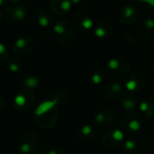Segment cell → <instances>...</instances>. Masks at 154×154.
<instances>
[{"mask_svg":"<svg viewBox=\"0 0 154 154\" xmlns=\"http://www.w3.org/2000/svg\"><path fill=\"white\" fill-rule=\"evenodd\" d=\"M60 103L55 100L45 99L37 104L35 110V122L42 128H53L58 120L60 113Z\"/></svg>","mask_w":154,"mask_h":154,"instance_id":"cell-1","label":"cell"},{"mask_svg":"<svg viewBox=\"0 0 154 154\" xmlns=\"http://www.w3.org/2000/svg\"><path fill=\"white\" fill-rule=\"evenodd\" d=\"M54 39L63 46H71L76 39L75 29L73 25L65 19L60 20L53 28L52 32Z\"/></svg>","mask_w":154,"mask_h":154,"instance_id":"cell-2","label":"cell"},{"mask_svg":"<svg viewBox=\"0 0 154 154\" xmlns=\"http://www.w3.org/2000/svg\"><path fill=\"white\" fill-rule=\"evenodd\" d=\"M36 96L33 91L22 90L14 98L13 104L15 109L20 112H26L31 111L35 105Z\"/></svg>","mask_w":154,"mask_h":154,"instance_id":"cell-3","label":"cell"},{"mask_svg":"<svg viewBox=\"0 0 154 154\" xmlns=\"http://www.w3.org/2000/svg\"><path fill=\"white\" fill-rule=\"evenodd\" d=\"M39 144V135L35 131H26L18 139L17 149L22 154H32L37 149Z\"/></svg>","mask_w":154,"mask_h":154,"instance_id":"cell-4","label":"cell"},{"mask_svg":"<svg viewBox=\"0 0 154 154\" xmlns=\"http://www.w3.org/2000/svg\"><path fill=\"white\" fill-rule=\"evenodd\" d=\"M26 15L27 9L26 6L20 4H10L6 7L3 17L8 22L14 24L24 21Z\"/></svg>","mask_w":154,"mask_h":154,"instance_id":"cell-5","label":"cell"},{"mask_svg":"<svg viewBox=\"0 0 154 154\" xmlns=\"http://www.w3.org/2000/svg\"><path fill=\"white\" fill-rule=\"evenodd\" d=\"M72 22L73 27L84 34L89 32L94 26V22L91 15L87 11L83 9L76 11L73 14Z\"/></svg>","mask_w":154,"mask_h":154,"instance_id":"cell-6","label":"cell"},{"mask_svg":"<svg viewBox=\"0 0 154 154\" xmlns=\"http://www.w3.org/2000/svg\"><path fill=\"white\" fill-rule=\"evenodd\" d=\"M35 45L33 39L28 37H20L11 45V50L18 57H26L31 54L35 50Z\"/></svg>","mask_w":154,"mask_h":154,"instance_id":"cell-7","label":"cell"},{"mask_svg":"<svg viewBox=\"0 0 154 154\" xmlns=\"http://www.w3.org/2000/svg\"><path fill=\"white\" fill-rule=\"evenodd\" d=\"M139 17L138 8L133 4L123 6L119 12V21L123 26H131Z\"/></svg>","mask_w":154,"mask_h":154,"instance_id":"cell-8","label":"cell"},{"mask_svg":"<svg viewBox=\"0 0 154 154\" xmlns=\"http://www.w3.org/2000/svg\"><path fill=\"white\" fill-rule=\"evenodd\" d=\"M116 117V112L112 108H103L94 117L95 125L103 127L112 123Z\"/></svg>","mask_w":154,"mask_h":154,"instance_id":"cell-9","label":"cell"},{"mask_svg":"<svg viewBox=\"0 0 154 154\" xmlns=\"http://www.w3.org/2000/svg\"><path fill=\"white\" fill-rule=\"evenodd\" d=\"M139 35L143 40H148L154 35V19L146 17L139 23Z\"/></svg>","mask_w":154,"mask_h":154,"instance_id":"cell-10","label":"cell"},{"mask_svg":"<svg viewBox=\"0 0 154 154\" xmlns=\"http://www.w3.org/2000/svg\"><path fill=\"white\" fill-rule=\"evenodd\" d=\"M71 0H50L49 10L52 14L64 16L71 10Z\"/></svg>","mask_w":154,"mask_h":154,"instance_id":"cell-11","label":"cell"},{"mask_svg":"<svg viewBox=\"0 0 154 154\" xmlns=\"http://www.w3.org/2000/svg\"><path fill=\"white\" fill-rule=\"evenodd\" d=\"M45 94L47 99H52V100H55L56 102H58L60 103V105L65 103L68 100V93L66 90L63 89V88H47L45 91Z\"/></svg>","mask_w":154,"mask_h":154,"instance_id":"cell-12","label":"cell"},{"mask_svg":"<svg viewBox=\"0 0 154 154\" xmlns=\"http://www.w3.org/2000/svg\"><path fill=\"white\" fill-rule=\"evenodd\" d=\"M35 19L38 25L42 27H49L52 26L54 17L52 12L47 8H39L35 12Z\"/></svg>","mask_w":154,"mask_h":154,"instance_id":"cell-13","label":"cell"},{"mask_svg":"<svg viewBox=\"0 0 154 154\" xmlns=\"http://www.w3.org/2000/svg\"><path fill=\"white\" fill-rule=\"evenodd\" d=\"M122 134L120 131H107L102 136L103 143L108 147H114L122 140Z\"/></svg>","mask_w":154,"mask_h":154,"instance_id":"cell-14","label":"cell"},{"mask_svg":"<svg viewBox=\"0 0 154 154\" xmlns=\"http://www.w3.org/2000/svg\"><path fill=\"white\" fill-rule=\"evenodd\" d=\"M113 26L112 24L110 21L103 20L99 22L94 28V34L95 36L99 38H103L107 35H109L112 32Z\"/></svg>","mask_w":154,"mask_h":154,"instance_id":"cell-15","label":"cell"},{"mask_svg":"<svg viewBox=\"0 0 154 154\" xmlns=\"http://www.w3.org/2000/svg\"><path fill=\"white\" fill-rule=\"evenodd\" d=\"M95 133V129L92 124H84L76 131V137L79 140L85 142L90 140Z\"/></svg>","mask_w":154,"mask_h":154,"instance_id":"cell-16","label":"cell"},{"mask_svg":"<svg viewBox=\"0 0 154 154\" xmlns=\"http://www.w3.org/2000/svg\"><path fill=\"white\" fill-rule=\"evenodd\" d=\"M105 77V72L102 67H95L92 69L87 75L88 82L93 85H98L103 82Z\"/></svg>","mask_w":154,"mask_h":154,"instance_id":"cell-17","label":"cell"},{"mask_svg":"<svg viewBox=\"0 0 154 154\" xmlns=\"http://www.w3.org/2000/svg\"><path fill=\"white\" fill-rule=\"evenodd\" d=\"M20 85L26 89V90H30V91H35L37 89L40 85V80L37 76L33 75V74H28L25 75L20 81Z\"/></svg>","mask_w":154,"mask_h":154,"instance_id":"cell-18","label":"cell"},{"mask_svg":"<svg viewBox=\"0 0 154 154\" xmlns=\"http://www.w3.org/2000/svg\"><path fill=\"white\" fill-rule=\"evenodd\" d=\"M127 66V62L123 58H114L112 59L108 63L109 70L113 72V74H120L122 72V70H125Z\"/></svg>","mask_w":154,"mask_h":154,"instance_id":"cell-19","label":"cell"},{"mask_svg":"<svg viewBox=\"0 0 154 154\" xmlns=\"http://www.w3.org/2000/svg\"><path fill=\"white\" fill-rule=\"evenodd\" d=\"M121 93H122V86L118 84H113L104 89L103 95L105 98L112 100L117 98Z\"/></svg>","mask_w":154,"mask_h":154,"instance_id":"cell-20","label":"cell"},{"mask_svg":"<svg viewBox=\"0 0 154 154\" xmlns=\"http://www.w3.org/2000/svg\"><path fill=\"white\" fill-rule=\"evenodd\" d=\"M7 64H8V69L13 73L19 72L22 70V67H23L22 63L18 59H15V58L8 59L7 61Z\"/></svg>","mask_w":154,"mask_h":154,"instance_id":"cell-21","label":"cell"},{"mask_svg":"<svg viewBox=\"0 0 154 154\" xmlns=\"http://www.w3.org/2000/svg\"><path fill=\"white\" fill-rule=\"evenodd\" d=\"M9 50L4 45L0 43V63H3L9 59Z\"/></svg>","mask_w":154,"mask_h":154,"instance_id":"cell-22","label":"cell"},{"mask_svg":"<svg viewBox=\"0 0 154 154\" xmlns=\"http://www.w3.org/2000/svg\"><path fill=\"white\" fill-rule=\"evenodd\" d=\"M65 149L62 145H55L53 146L47 152L46 154H65Z\"/></svg>","mask_w":154,"mask_h":154,"instance_id":"cell-23","label":"cell"},{"mask_svg":"<svg viewBox=\"0 0 154 154\" xmlns=\"http://www.w3.org/2000/svg\"><path fill=\"white\" fill-rule=\"evenodd\" d=\"M146 9H154V0H137Z\"/></svg>","mask_w":154,"mask_h":154,"instance_id":"cell-24","label":"cell"},{"mask_svg":"<svg viewBox=\"0 0 154 154\" xmlns=\"http://www.w3.org/2000/svg\"><path fill=\"white\" fill-rule=\"evenodd\" d=\"M90 0H71V3L76 7H85L89 3Z\"/></svg>","mask_w":154,"mask_h":154,"instance_id":"cell-25","label":"cell"},{"mask_svg":"<svg viewBox=\"0 0 154 154\" xmlns=\"http://www.w3.org/2000/svg\"><path fill=\"white\" fill-rule=\"evenodd\" d=\"M125 40H126L128 43L134 44V43L136 42V37H135L131 33H127L126 35H125Z\"/></svg>","mask_w":154,"mask_h":154,"instance_id":"cell-26","label":"cell"},{"mask_svg":"<svg viewBox=\"0 0 154 154\" xmlns=\"http://www.w3.org/2000/svg\"><path fill=\"white\" fill-rule=\"evenodd\" d=\"M7 108V103L2 96H0V112H3Z\"/></svg>","mask_w":154,"mask_h":154,"instance_id":"cell-27","label":"cell"},{"mask_svg":"<svg viewBox=\"0 0 154 154\" xmlns=\"http://www.w3.org/2000/svg\"><path fill=\"white\" fill-rule=\"evenodd\" d=\"M32 154H46L45 151H44L43 149H36L35 151H34Z\"/></svg>","mask_w":154,"mask_h":154,"instance_id":"cell-28","label":"cell"},{"mask_svg":"<svg viewBox=\"0 0 154 154\" xmlns=\"http://www.w3.org/2000/svg\"><path fill=\"white\" fill-rule=\"evenodd\" d=\"M8 6V0H0V7Z\"/></svg>","mask_w":154,"mask_h":154,"instance_id":"cell-29","label":"cell"},{"mask_svg":"<svg viewBox=\"0 0 154 154\" xmlns=\"http://www.w3.org/2000/svg\"><path fill=\"white\" fill-rule=\"evenodd\" d=\"M3 15H2V13L0 12V26H1V25H2V22H3Z\"/></svg>","mask_w":154,"mask_h":154,"instance_id":"cell-30","label":"cell"},{"mask_svg":"<svg viewBox=\"0 0 154 154\" xmlns=\"http://www.w3.org/2000/svg\"><path fill=\"white\" fill-rule=\"evenodd\" d=\"M11 1H13V2H17V1H19V0H11Z\"/></svg>","mask_w":154,"mask_h":154,"instance_id":"cell-31","label":"cell"}]
</instances>
